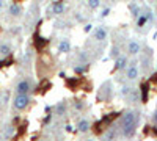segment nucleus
I'll return each mask as SVG.
<instances>
[{"mask_svg": "<svg viewBox=\"0 0 157 141\" xmlns=\"http://www.w3.org/2000/svg\"><path fill=\"white\" fill-rule=\"evenodd\" d=\"M130 91H132V88H129V86H124V88L121 89V94H123V96H129V94H130Z\"/></svg>", "mask_w": 157, "mask_h": 141, "instance_id": "obj_25", "label": "nucleus"}, {"mask_svg": "<svg viewBox=\"0 0 157 141\" xmlns=\"http://www.w3.org/2000/svg\"><path fill=\"white\" fill-rule=\"evenodd\" d=\"M127 66V57L124 55H120L115 58V66H113V71H121V69H126Z\"/></svg>", "mask_w": 157, "mask_h": 141, "instance_id": "obj_6", "label": "nucleus"}, {"mask_svg": "<svg viewBox=\"0 0 157 141\" xmlns=\"http://www.w3.org/2000/svg\"><path fill=\"white\" fill-rule=\"evenodd\" d=\"M69 50H71V44H69L68 39L60 41V44H58V52H61V54H68Z\"/></svg>", "mask_w": 157, "mask_h": 141, "instance_id": "obj_11", "label": "nucleus"}, {"mask_svg": "<svg viewBox=\"0 0 157 141\" xmlns=\"http://www.w3.org/2000/svg\"><path fill=\"white\" fill-rule=\"evenodd\" d=\"M130 11H132V16H135V17L141 14V9H140V8H138L135 3H132V5H130Z\"/></svg>", "mask_w": 157, "mask_h": 141, "instance_id": "obj_20", "label": "nucleus"}, {"mask_svg": "<svg viewBox=\"0 0 157 141\" xmlns=\"http://www.w3.org/2000/svg\"><path fill=\"white\" fill-rule=\"evenodd\" d=\"M83 107H85V105H83V102H82V100H77V102H74V108H75V110L80 111V110H83Z\"/></svg>", "mask_w": 157, "mask_h": 141, "instance_id": "obj_24", "label": "nucleus"}, {"mask_svg": "<svg viewBox=\"0 0 157 141\" xmlns=\"http://www.w3.org/2000/svg\"><path fill=\"white\" fill-rule=\"evenodd\" d=\"M16 94H29L32 91V82L29 79H22L17 82L16 88H14Z\"/></svg>", "mask_w": 157, "mask_h": 141, "instance_id": "obj_3", "label": "nucleus"}, {"mask_svg": "<svg viewBox=\"0 0 157 141\" xmlns=\"http://www.w3.org/2000/svg\"><path fill=\"white\" fill-rule=\"evenodd\" d=\"M94 39L98 41H105L107 39V30L104 28V27H98L94 30Z\"/></svg>", "mask_w": 157, "mask_h": 141, "instance_id": "obj_7", "label": "nucleus"}, {"mask_svg": "<svg viewBox=\"0 0 157 141\" xmlns=\"http://www.w3.org/2000/svg\"><path fill=\"white\" fill-rule=\"evenodd\" d=\"M52 13H54V14H63L64 13V5L60 3V2H55L54 5H52Z\"/></svg>", "mask_w": 157, "mask_h": 141, "instance_id": "obj_13", "label": "nucleus"}, {"mask_svg": "<svg viewBox=\"0 0 157 141\" xmlns=\"http://www.w3.org/2000/svg\"><path fill=\"white\" fill-rule=\"evenodd\" d=\"M30 104V96L29 94H16V97L13 99V107L14 110L21 111V110H25Z\"/></svg>", "mask_w": 157, "mask_h": 141, "instance_id": "obj_2", "label": "nucleus"}, {"mask_svg": "<svg viewBox=\"0 0 157 141\" xmlns=\"http://www.w3.org/2000/svg\"><path fill=\"white\" fill-rule=\"evenodd\" d=\"M109 13H110V8H105V9L102 11V14H101V16H102V17H105V16H109Z\"/></svg>", "mask_w": 157, "mask_h": 141, "instance_id": "obj_30", "label": "nucleus"}, {"mask_svg": "<svg viewBox=\"0 0 157 141\" xmlns=\"http://www.w3.org/2000/svg\"><path fill=\"white\" fill-rule=\"evenodd\" d=\"M140 50H141V44L138 43V41H129V44H127V52H129V55H138L140 54Z\"/></svg>", "mask_w": 157, "mask_h": 141, "instance_id": "obj_5", "label": "nucleus"}, {"mask_svg": "<svg viewBox=\"0 0 157 141\" xmlns=\"http://www.w3.org/2000/svg\"><path fill=\"white\" fill-rule=\"evenodd\" d=\"M83 30H85V33H90L91 30H93V25H91V24H86V25H85V28H83Z\"/></svg>", "mask_w": 157, "mask_h": 141, "instance_id": "obj_27", "label": "nucleus"}, {"mask_svg": "<svg viewBox=\"0 0 157 141\" xmlns=\"http://www.w3.org/2000/svg\"><path fill=\"white\" fill-rule=\"evenodd\" d=\"M30 58H32V50H27V54L24 55V60H25V61H29Z\"/></svg>", "mask_w": 157, "mask_h": 141, "instance_id": "obj_28", "label": "nucleus"}, {"mask_svg": "<svg viewBox=\"0 0 157 141\" xmlns=\"http://www.w3.org/2000/svg\"><path fill=\"white\" fill-rule=\"evenodd\" d=\"M8 11H10V14H11V16L19 17V16L22 14V6H21V5H17V3H11V5H10V8H8Z\"/></svg>", "mask_w": 157, "mask_h": 141, "instance_id": "obj_8", "label": "nucleus"}, {"mask_svg": "<svg viewBox=\"0 0 157 141\" xmlns=\"http://www.w3.org/2000/svg\"><path fill=\"white\" fill-rule=\"evenodd\" d=\"M3 5H5V2H3V0H0V9L3 8Z\"/></svg>", "mask_w": 157, "mask_h": 141, "instance_id": "obj_32", "label": "nucleus"}, {"mask_svg": "<svg viewBox=\"0 0 157 141\" xmlns=\"http://www.w3.org/2000/svg\"><path fill=\"white\" fill-rule=\"evenodd\" d=\"M126 77H127V80H135L138 77V66H137V63H130V65L127 66Z\"/></svg>", "mask_w": 157, "mask_h": 141, "instance_id": "obj_4", "label": "nucleus"}, {"mask_svg": "<svg viewBox=\"0 0 157 141\" xmlns=\"http://www.w3.org/2000/svg\"><path fill=\"white\" fill-rule=\"evenodd\" d=\"M152 122L154 124H157V110L154 111V114H152Z\"/></svg>", "mask_w": 157, "mask_h": 141, "instance_id": "obj_31", "label": "nucleus"}, {"mask_svg": "<svg viewBox=\"0 0 157 141\" xmlns=\"http://www.w3.org/2000/svg\"><path fill=\"white\" fill-rule=\"evenodd\" d=\"M10 54H11V46L6 44V43H2V44H0V57L5 58V57H8Z\"/></svg>", "mask_w": 157, "mask_h": 141, "instance_id": "obj_12", "label": "nucleus"}, {"mask_svg": "<svg viewBox=\"0 0 157 141\" xmlns=\"http://www.w3.org/2000/svg\"><path fill=\"white\" fill-rule=\"evenodd\" d=\"M50 121H52V114H49V113H47V116L44 118V124H49Z\"/></svg>", "mask_w": 157, "mask_h": 141, "instance_id": "obj_29", "label": "nucleus"}, {"mask_svg": "<svg viewBox=\"0 0 157 141\" xmlns=\"http://www.w3.org/2000/svg\"><path fill=\"white\" fill-rule=\"evenodd\" d=\"M57 114H60V116H63L64 113H66V102H58L57 104V108H55Z\"/></svg>", "mask_w": 157, "mask_h": 141, "instance_id": "obj_15", "label": "nucleus"}, {"mask_svg": "<svg viewBox=\"0 0 157 141\" xmlns=\"http://www.w3.org/2000/svg\"><path fill=\"white\" fill-rule=\"evenodd\" d=\"M140 121V113L137 111H126L121 119V127H123V135L126 138L134 136L137 132V124Z\"/></svg>", "mask_w": 157, "mask_h": 141, "instance_id": "obj_1", "label": "nucleus"}, {"mask_svg": "<svg viewBox=\"0 0 157 141\" xmlns=\"http://www.w3.org/2000/svg\"><path fill=\"white\" fill-rule=\"evenodd\" d=\"M141 102L148 100V91H149V83H141Z\"/></svg>", "mask_w": 157, "mask_h": 141, "instance_id": "obj_14", "label": "nucleus"}, {"mask_svg": "<svg viewBox=\"0 0 157 141\" xmlns=\"http://www.w3.org/2000/svg\"><path fill=\"white\" fill-rule=\"evenodd\" d=\"M110 57L112 58H116V57H120V49H118L116 46L112 47V52H110Z\"/></svg>", "mask_w": 157, "mask_h": 141, "instance_id": "obj_23", "label": "nucleus"}, {"mask_svg": "<svg viewBox=\"0 0 157 141\" xmlns=\"http://www.w3.org/2000/svg\"><path fill=\"white\" fill-rule=\"evenodd\" d=\"M47 44H49V41H47V39L41 38L39 35H35V47H36L38 50H43V49H44Z\"/></svg>", "mask_w": 157, "mask_h": 141, "instance_id": "obj_9", "label": "nucleus"}, {"mask_svg": "<svg viewBox=\"0 0 157 141\" xmlns=\"http://www.w3.org/2000/svg\"><path fill=\"white\" fill-rule=\"evenodd\" d=\"M77 130L82 132V133L88 132L90 130V121L88 119H80V121H78V124H77Z\"/></svg>", "mask_w": 157, "mask_h": 141, "instance_id": "obj_10", "label": "nucleus"}, {"mask_svg": "<svg viewBox=\"0 0 157 141\" xmlns=\"http://www.w3.org/2000/svg\"><path fill=\"white\" fill-rule=\"evenodd\" d=\"M116 135H118V132L115 129H110L105 135H104V138H105V139H113V138H116Z\"/></svg>", "mask_w": 157, "mask_h": 141, "instance_id": "obj_19", "label": "nucleus"}, {"mask_svg": "<svg viewBox=\"0 0 157 141\" xmlns=\"http://www.w3.org/2000/svg\"><path fill=\"white\" fill-rule=\"evenodd\" d=\"M149 83H152V85H157V72H155V74H152V77L149 79Z\"/></svg>", "mask_w": 157, "mask_h": 141, "instance_id": "obj_26", "label": "nucleus"}, {"mask_svg": "<svg viewBox=\"0 0 157 141\" xmlns=\"http://www.w3.org/2000/svg\"><path fill=\"white\" fill-rule=\"evenodd\" d=\"M66 85H68V88L69 89H75L77 86H78V79H68V82H66Z\"/></svg>", "mask_w": 157, "mask_h": 141, "instance_id": "obj_17", "label": "nucleus"}, {"mask_svg": "<svg viewBox=\"0 0 157 141\" xmlns=\"http://www.w3.org/2000/svg\"><path fill=\"white\" fill-rule=\"evenodd\" d=\"M85 71H88V65L86 66H75L74 68V72H77V74H83Z\"/></svg>", "mask_w": 157, "mask_h": 141, "instance_id": "obj_22", "label": "nucleus"}, {"mask_svg": "<svg viewBox=\"0 0 157 141\" xmlns=\"http://www.w3.org/2000/svg\"><path fill=\"white\" fill-rule=\"evenodd\" d=\"M146 22H148V17H146L145 14H140V16H137V27H145Z\"/></svg>", "mask_w": 157, "mask_h": 141, "instance_id": "obj_16", "label": "nucleus"}, {"mask_svg": "<svg viewBox=\"0 0 157 141\" xmlns=\"http://www.w3.org/2000/svg\"><path fill=\"white\" fill-rule=\"evenodd\" d=\"M13 135H14V127H13V125H10V127H6V129L3 130V138H11Z\"/></svg>", "mask_w": 157, "mask_h": 141, "instance_id": "obj_18", "label": "nucleus"}, {"mask_svg": "<svg viewBox=\"0 0 157 141\" xmlns=\"http://www.w3.org/2000/svg\"><path fill=\"white\" fill-rule=\"evenodd\" d=\"M99 5H101V0H88V6L91 9H96Z\"/></svg>", "mask_w": 157, "mask_h": 141, "instance_id": "obj_21", "label": "nucleus"}]
</instances>
